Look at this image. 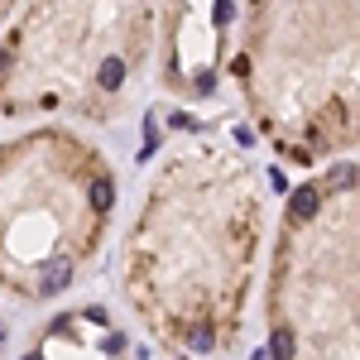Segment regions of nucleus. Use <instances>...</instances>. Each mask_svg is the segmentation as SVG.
I'll list each match as a JSON object with an SVG mask.
<instances>
[{
    "instance_id": "f257e3e1",
    "label": "nucleus",
    "mask_w": 360,
    "mask_h": 360,
    "mask_svg": "<svg viewBox=\"0 0 360 360\" xmlns=\"http://www.w3.org/2000/svg\"><path fill=\"white\" fill-rule=\"evenodd\" d=\"M259 245V168L221 135L178 139L125 231L120 293L168 351L221 356L245 327Z\"/></svg>"
},
{
    "instance_id": "f03ea898",
    "label": "nucleus",
    "mask_w": 360,
    "mask_h": 360,
    "mask_svg": "<svg viewBox=\"0 0 360 360\" xmlns=\"http://www.w3.org/2000/svg\"><path fill=\"white\" fill-rule=\"evenodd\" d=\"M231 77L283 164L360 154V0H245Z\"/></svg>"
},
{
    "instance_id": "7ed1b4c3",
    "label": "nucleus",
    "mask_w": 360,
    "mask_h": 360,
    "mask_svg": "<svg viewBox=\"0 0 360 360\" xmlns=\"http://www.w3.org/2000/svg\"><path fill=\"white\" fill-rule=\"evenodd\" d=\"M115 168L77 130L39 125L0 144V288L53 303L96 264L115 217Z\"/></svg>"
},
{
    "instance_id": "20e7f679",
    "label": "nucleus",
    "mask_w": 360,
    "mask_h": 360,
    "mask_svg": "<svg viewBox=\"0 0 360 360\" xmlns=\"http://www.w3.org/2000/svg\"><path fill=\"white\" fill-rule=\"evenodd\" d=\"M154 44L159 0H20L0 34V115L115 120Z\"/></svg>"
},
{
    "instance_id": "39448f33",
    "label": "nucleus",
    "mask_w": 360,
    "mask_h": 360,
    "mask_svg": "<svg viewBox=\"0 0 360 360\" xmlns=\"http://www.w3.org/2000/svg\"><path fill=\"white\" fill-rule=\"evenodd\" d=\"M264 360H360V159L303 178L278 212Z\"/></svg>"
},
{
    "instance_id": "423d86ee",
    "label": "nucleus",
    "mask_w": 360,
    "mask_h": 360,
    "mask_svg": "<svg viewBox=\"0 0 360 360\" xmlns=\"http://www.w3.org/2000/svg\"><path fill=\"white\" fill-rule=\"evenodd\" d=\"M245 0H159V86L178 101H212L236 68Z\"/></svg>"
},
{
    "instance_id": "0eeeda50",
    "label": "nucleus",
    "mask_w": 360,
    "mask_h": 360,
    "mask_svg": "<svg viewBox=\"0 0 360 360\" xmlns=\"http://www.w3.org/2000/svg\"><path fill=\"white\" fill-rule=\"evenodd\" d=\"M20 360H130V336L101 303H77L53 312Z\"/></svg>"
},
{
    "instance_id": "6e6552de",
    "label": "nucleus",
    "mask_w": 360,
    "mask_h": 360,
    "mask_svg": "<svg viewBox=\"0 0 360 360\" xmlns=\"http://www.w3.org/2000/svg\"><path fill=\"white\" fill-rule=\"evenodd\" d=\"M15 10H20V0H0V25H5V20H15Z\"/></svg>"
},
{
    "instance_id": "1a4fd4ad",
    "label": "nucleus",
    "mask_w": 360,
    "mask_h": 360,
    "mask_svg": "<svg viewBox=\"0 0 360 360\" xmlns=\"http://www.w3.org/2000/svg\"><path fill=\"white\" fill-rule=\"evenodd\" d=\"M0 356H5V317H0Z\"/></svg>"
}]
</instances>
